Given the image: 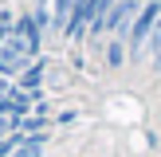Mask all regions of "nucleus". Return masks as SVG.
<instances>
[{
  "mask_svg": "<svg viewBox=\"0 0 161 157\" xmlns=\"http://www.w3.org/2000/svg\"><path fill=\"white\" fill-rule=\"evenodd\" d=\"M157 20H161V0H146V8H142V16L134 20V28H130V51H134V59H142L146 55V47H149V35H153V28H157Z\"/></svg>",
  "mask_w": 161,
  "mask_h": 157,
  "instance_id": "nucleus-1",
  "label": "nucleus"
},
{
  "mask_svg": "<svg viewBox=\"0 0 161 157\" xmlns=\"http://www.w3.org/2000/svg\"><path fill=\"white\" fill-rule=\"evenodd\" d=\"M12 28H16V20H12L8 12H0V43H4L8 35H12Z\"/></svg>",
  "mask_w": 161,
  "mask_h": 157,
  "instance_id": "nucleus-11",
  "label": "nucleus"
},
{
  "mask_svg": "<svg viewBox=\"0 0 161 157\" xmlns=\"http://www.w3.org/2000/svg\"><path fill=\"white\" fill-rule=\"evenodd\" d=\"M43 149H47V133H31V138H24V145L12 157H43Z\"/></svg>",
  "mask_w": 161,
  "mask_h": 157,
  "instance_id": "nucleus-8",
  "label": "nucleus"
},
{
  "mask_svg": "<svg viewBox=\"0 0 161 157\" xmlns=\"http://www.w3.org/2000/svg\"><path fill=\"white\" fill-rule=\"evenodd\" d=\"M43 75H47V59L39 55L36 63H28V67H24V75H20V83H16V86H20L24 94H36L39 83H43Z\"/></svg>",
  "mask_w": 161,
  "mask_h": 157,
  "instance_id": "nucleus-6",
  "label": "nucleus"
},
{
  "mask_svg": "<svg viewBox=\"0 0 161 157\" xmlns=\"http://www.w3.org/2000/svg\"><path fill=\"white\" fill-rule=\"evenodd\" d=\"M24 63H36V55H31V47L24 43L20 35H8L4 43H0V78H12V75H24Z\"/></svg>",
  "mask_w": 161,
  "mask_h": 157,
  "instance_id": "nucleus-2",
  "label": "nucleus"
},
{
  "mask_svg": "<svg viewBox=\"0 0 161 157\" xmlns=\"http://www.w3.org/2000/svg\"><path fill=\"white\" fill-rule=\"evenodd\" d=\"M71 12H75V0H55V8H51V31L55 35H67Z\"/></svg>",
  "mask_w": 161,
  "mask_h": 157,
  "instance_id": "nucleus-7",
  "label": "nucleus"
},
{
  "mask_svg": "<svg viewBox=\"0 0 161 157\" xmlns=\"http://www.w3.org/2000/svg\"><path fill=\"white\" fill-rule=\"evenodd\" d=\"M126 39H110L106 43V67H126Z\"/></svg>",
  "mask_w": 161,
  "mask_h": 157,
  "instance_id": "nucleus-9",
  "label": "nucleus"
},
{
  "mask_svg": "<svg viewBox=\"0 0 161 157\" xmlns=\"http://www.w3.org/2000/svg\"><path fill=\"white\" fill-rule=\"evenodd\" d=\"M12 31H16V35H20L24 43L31 47V55L39 59V51H43V35H47V31L39 28V24H36V16H31V12H24L20 20H16V28H12Z\"/></svg>",
  "mask_w": 161,
  "mask_h": 157,
  "instance_id": "nucleus-5",
  "label": "nucleus"
},
{
  "mask_svg": "<svg viewBox=\"0 0 161 157\" xmlns=\"http://www.w3.org/2000/svg\"><path fill=\"white\" fill-rule=\"evenodd\" d=\"M94 4H98V0H75V12H71V24H67V39H83V35H91Z\"/></svg>",
  "mask_w": 161,
  "mask_h": 157,
  "instance_id": "nucleus-4",
  "label": "nucleus"
},
{
  "mask_svg": "<svg viewBox=\"0 0 161 157\" xmlns=\"http://www.w3.org/2000/svg\"><path fill=\"white\" fill-rule=\"evenodd\" d=\"M149 55H153V71H161V20H157L153 35H149Z\"/></svg>",
  "mask_w": 161,
  "mask_h": 157,
  "instance_id": "nucleus-10",
  "label": "nucleus"
},
{
  "mask_svg": "<svg viewBox=\"0 0 161 157\" xmlns=\"http://www.w3.org/2000/svg\"><path fill=\"white\" fill-rule=\"evenodd\" d=\"M12 86H16V83H8V78H0V102H4L8 94H12Z\"/></svg>",
  "mask_w": 161,
  "mask_h": 157,
  "instance_id": "nucleus-12",
  "label": "nucleus"
},
{
  "mask_svg": "<svg viewBox=\"0 0 161 157\" xmlns=\"http://www.w3.org/2000/svg\"><path fill=\"white\" fill-rule=\"evenodd\" d=\"M142 0H118L114 8H110V16H106V35L110 39H130V28H134V20L142 16Z\"/></svg>",
  "mask_w": 161,
  "mask_h": 157,
  "instance_id": "nucleus-3",
  "label": "nucleus"
}]
</instances>
